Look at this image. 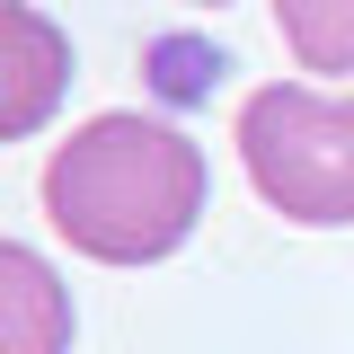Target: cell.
I'll return each mask as SVG.
<instances>
[{"instance_id":"8992f818","label":"cell","mask_w":354,"mask_h":354,"mask_svg":"<svg viewBox=\"0 0 354 354\" xmlns=\"http://www.w3.org/2000/svg\"><path fill=\"white\" fill-rule=\"evenodd\" d=\"M204 9H221V0H204Z\"/></svg>"},{"instance_id":"5b68a950","label":"cell","mask_w":354,"mask_h":354,"mask_svg":"<svg viewBox=\"0 0 354 354\" xmlns=\"http://www.w3.org/2000/svg\"><path fill=\"white\" fill-rule=\"evenodd\" d=\"M274 27L301 71H354V0H274Z\"/></svg>"},{"instance_id":"7a4b0ae2","label":"cell","mask_w":354,"mask_h":354,"mask_svg":"<svg viewBox=\"0 0 354 354\" xmlns=\"http://www.w3.org/2000/svg\"><path fill=\"white\" fill-rule=\"evenodd\" d=\"M239 160H248V186L283 221L346 230L354 221V97H328L310 80H266L239 106Z\"/></svg>"},{"instance_id":"3957f363","label":"cell","mask_w":354,"mask_h":354,"mask_svg":"<svg viewBox=\"0 0 354 354\" xmlns=\"http://www.w3.org/2000/svg\"><path fill=\"white\" fill-rule=\"evenodd\" d=\"M62 88H71V36L27 0H0V142L44 133Z\"/></svg>"},{"instance_id":"6da1fadb","label":"cell","mask_w":354,"mask_h":354,"mask_svg":"<svg viewBox=\"0 0 354 354\" xmlns=\"http://www.w3.org/2000/svg\"><path fill=\"white\" fill-rule=\"evenodd\" d=\"M44 221L97 266H160L204 221V151L160 115H88L44 160Z\"/></svg>"},{"instance_id":"277c9868","label":"cell","mask_w":354,"mask_h":354,"mask_svg":"<svg viewBox=\"0 0 354 354\" xmlns=\"http://www.w3.org/2000/svg\"><path fill=\"white\" fill-rule=\"evenodd\" d=\"M0 354H71V283L27 239H0Z\"/></svg>"}]
</instances>
